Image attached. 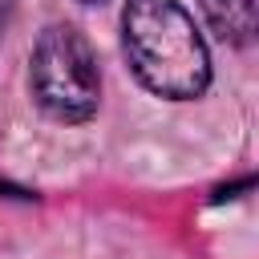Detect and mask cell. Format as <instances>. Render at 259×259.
I'll return each instance as SVG.
<instances>
[{"instance_id": "7a4b0ae2", "label": "cell", "mask_w": 259, "mask_h": 259, "mask_svg": "<svg viewBox=\"0 0 259 259\" xmlns=\"http://www.w3.org/2000/svg\"><path fill=\"white\" fill-rule=\"evenodd\" d=\"M28 85L53 121H89L101 105V77L89 40L69 24H49L28 57Z\"/></svg>"}, {"instance_id": "5b68a950", "label": "cell", "mask_w": 259, "mask_h": 259, "mask_svg": "<svg viewBox=\"0 0 259 259\" xmlns=\"http://www.w3.org/2000/svg\"><path fill=\"white\" fill-rule=\"evenodd\" d=\"M85 4H97V0H85Z\"/></svg>"}, {"instance_id": "3957f363", "label": "cell", "mask_w": 259, "mask_h": 259, "mask_svg": "<svg viewBox=\"0 0 259 259\" xmlns=\"http://www.w3.org/2000/svg\"><path fill=\"white\" fill-rule=\"evenodd\" d=\"M202 16L210 20V28L231 40V45H247L255 32V0H198Z\"/></svg>"}, {"instance_id": "6da1fadb", "label": "cell", "mask_w": 259, "mask_h": 259, "mask_svg": "<svg viewBox=\"0 0 259 259\" xmlns=\"http://www.w3.org/2000/svg\"><path fill=\"white\" fill-rule=\"evenodd\" d=\"M121 40L134 77L150 93L166 101H190L206 93L210 85L206 40L178 0H125Z\"/></svg>"}, {"instance_id": "277c9868", "label": "cell", "mask_w": 259, "mask_h": 259, "mask_svg": "<svg viewBox=\"0 0 259 259\" xmlns=\"http://www.w3.org/2000/svg\"><path fill=\"white\" fill-rule=\"evenodd\" d=\"M4 24H8V0H0V36H4Z\"/></svg>"}]
</instances>
